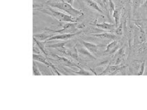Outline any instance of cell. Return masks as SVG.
I'll use <instances>...</instances> for the list:
<instances>
[{
  "instance_id": "1",
  "label": "cell",
  "mask_w": 147,
  "mask_h": 110,
  "mask_svg": "<svg viewBox=\"0 0 147 110\" xmlns=\"http://www.w3.org/2000/svg\"><path fill=\"white\" fill-rule=\"evenodd\" d=\"M48 4L51 7L58 8L61 11L66 12L68 15L74 17H81L84 15L83 12L74 8L72 5L66 2L64 0L59 2H48Z\"/></svg>"
},
{
  "instance_id": "2",
  "label": "cell",
  "mask_w": 147,
  "mask_h": 110,
  "mask_svg": "<svg viewBox=\"0 0 147 110\" xmlns=\"http://www.w3.org/2000/svg\"><path fill=\"white\" fill-rule=\"evenodd\" d=\"M40 11H42L46 14L52 16L55 19H57L59 22H66V23H76L78 21V19L74 17H72L68 14H65L61 12L55 11L51 8H48L47 9H40Z\"/></svg>"
},
{
  "instance_id": "3",
  "label": "cell",
  "mask_w": 147,
  "mask_h": 110,
  "mask_svg": "<svg viewBox=\"0 0 147 110\" xmlns=\"http://www.w3.org/2000/svg\"><path fill=\"white\" fill-rule=\"evenodd\" d=\"M124 67V66L118 65H109L102 73L100 74V75H115Z\"/></svg>"
},
{
  "instance_id": "4",
  "label": "cell",
  "mask_w": 147,
  "mask_h": 110,
  "mask_svg": "<svg viewBox=\"0 0 147 110\" xmlns=\"http://www.w3.org/2000/svg\"><path fill=\"white\" fill-rule=\"evenodd\" d=\"M32 59H33L34 61H40L41 63H44V65H46L47 66V67H52L53 69L55 72H56V74H58V75H60V74L59 73V72H58L57 69H56V67H55V66L53 65L52 63H51L50 62L47 61V59H46L43 56L39 55V54H34L32 55Z\"/></svg>"
},
{
  "instance_id": "5",
  "label": "cell",
  "mask_w": 147,
  "mask_h": 110,
  "mask_svg": "<svg viewBox=\"0 0 147 110\" xmlns=\"http://www.w3.org/2000/svg\"><path fill=\"white\" fill-rule=\"evenodd\" d=\"M77 33H67V34H60V35H54L50 38H49L46 41V42L50 41L53 40H61V41H68L71 39L72 37L76 36Z\"/></svg>"
},
{
  "instance_id": "6",
  "label": "cell",
  "mask_w": 147,
  "mask_h": 110,
  "mask_svg": "<svg viewBox=\"0 0 147 110\" xmlns=\"http://www.w3.org/2000/svg\"><path fill=\"white\" fill-rule=\"evenodd\" d=\"M119 47V42L117 41V40H113L111 43H110L109 45H107V48H106L104 52H105L106 54H109V55L113 54L114 52H115L117 50H118Z\"/></svg>"
},
{
  "instance_id": "7",
  "label": "cell",
  "mask_w": 147,
  "mask_h": 110,
  "mask_svg": "<svg viewBox=\"0 0 147 110\" xmlns=\"http://www.w3.org/2000/svg\"><path fill=\"white\" fill-rule=\"evenodd\" d=\"M77 48H78V52H79L80 55H82L84 57H85V58L88 59H91V60H95V59H96V58L94 57L93 54L90 53L85 47L83 48L82 46L77 45Z\"/></svg>"
},
{
  "instance_id": "8",
  "label": "cell",
  "mask_w": 147,
  "mask_h": 110,
  "mask_svg": "<svg viewBox=\"0 0 147 110\" xmlns=\"http://www.w3.org/2000/svg\"><path fill=\"white\" fill-rule=\"evenodd\" d=\"M55 58L57 60L59 61V63H61V64H63V65L67 66V67H78V65H77V64L75 63H73V61H70L69 59H68L67 58H65V57H59V56L58 55H55Z\"/></svg>"
},
{
  "instance_id": "9",
  "label": "cell",
  "mask_w": 147,
  "mask_h": 110,
  "mask_svg": "<svg viewBox=\"0 0 147 110\" xmlns=\"http://www.w3.org/2000/svg\"><path fill=\"white\" fill-rule=\"evenodd\" d=\"M84 46L86 48L87 50L89 51L90 53H92L94 55H96L97 53H98V51H97V48H98L99 45H96L95 43H89V42L87 41H83L82 42Z\"/></svg>"
},
{
  "instance_id": "10",
  "label": "cell",
  "mask_w": 147,
  "mask_h": 110,
  "mask_svg": "<svg viewBox=\"0 0 147 110\" xmlns=\"http://www.w3.org/2000/svg\"><path fill=\"white\" fill-rule=\"evenodd\" d=\"M97 28H100L101 29L107 30V31H110L112 32L115 30V24H112V23H106V22H104V23H97L95 24Z\"/></svg>"
},
{
  "instance_id": "11",
  "label": "cell",
  "mask_w": 147,
  "mask_h": 110,
  "mask_svg": "<svg viewBox=\"0 0 147 110\" xmlns=\"http://www.w3.org/2000/svg\"><path fill=\"white\" fill-rule=\"evenodd\" d=\"M85 1L86 2L87 6H88V7L97 11L98 13H101V14H103V11H102V8L100 7V5L97 4L96 1H95L94 0H85Z\"/></svg>"
},
{
  "instance_id": "12",
  "label": "cell",
  "mask_w": 147,
  "mask_h": 110,
  "mask_svg": "<svg viewBox=\"0 0 147 110\" xmlns=\"http://www.w3.org/2000/svg\"><path fill=\"white\" fill-rule=\"evenodd\" d=\"M93 37H97V38L102 39H107V40H115L116 39L115 35L110 33H101V34H95L93 35Z\"/></svg>"
},
{
  "instance_id": "13",
  "label": "cell",
  "mask_w": 147,
  "mask_h": 110,
  "mask_svg": "<svg viewBox=\"0 0 147 110\" xmlns=\"http://www.w3.org/2000/svg\"><path fill=\"white\" fill-rule=\"evenodd\" d=\"M55 34H49V33H40V34H35L33 35V37L37 39V40L40 41H46L48 39L50 38L52 36H53Z\"/></svg>"
},
{
  "instance_id": "14",
  "label": "cell",
  "mask_w": 147,
  "mask_h": 110,
  "mask_svg": "<svg viewBox=\"0 0 147 110\" xmlns=\"http://www.w3.org/2000/svg\"><path fill=\"white\" fill-rule=\"evenodd\" d=\"M33 40H34V42L37 44V46L39 47V48L40 49L41 51H42L43 53L45 54V55H47V52H46L45 50V48H44V43L43 41H40L37 40V39L35 38V37H33Z\"/></svg>"
},
{
  "instance_id": "15",
  "label": "cell",
  "mask_w": 147,
  "mask_h": 110,
  "mask_svg": "<svg viewBox=\"0 0 147 110\" xmlns=\"http://www.w3.org/2000/svg\"><path fill=\"white\" fill-rule=\"evenodd\" d=\"M113 17L114 19H115L116 26H118L119 21V10L115 9V11H114L113 13Z\"/></svg>"
},
{
  "instance_id": "16",
  "label": "cell",
  "mask_w": 147,
  "mask_h": 110,
  "mask_svg": "<svg viewBox=\"0 0 147 110\" xmlns=\"http://www.w3.org/2000/svg\"><path fill=\"white\" fill-rule=\"evenodd\" d=\"M95 1L100 5V7L105 8L106 10H107L108 8V1L107 0H94Z\"/></svg>"
},
{
  "instance_id": "17",
  "label": "cell",
  "mask_w": 147,
  "mask_h": 110,
  "mask_svg": "<svg viewBox=\"0 0 147 110\" xmlns=\"http://www.w3.org/2000/svg\"><path fill=\"white\" fill-rule=\"evenodd\" d=\"M32 70H33V75L34 76H42V74L41 73V72L39 70L38 67L36 65L35 62L33 61V65H32Z\"/></svg>"
},
{
  "instance_id": "18",
  "label": "cell",
  "mask_w": 147,
  "mask_h": 110,
  "mask_svg": "<svg viewBox=\"0 0 147 110\" xmlns=\"http://www.w3.org/2000/svg\"><path fill=\"white\" fill-rule=\"evenodd\" d=\"M108 6H109V10L110 13H113L114 11L115 10V6L112 0H108Z\"/></svg>"
},
{
  "instance_id": "19",
  "label": "cell",
  "mask_w": 147,
  "mask_h": 110,
  "mask_svg": "<svg viewBox=\"0 0 147 110\" xmlns=\"http://www.w3.org/2000/svg\"><path fill=\"white\" fill-rule=\"evenodd\" d=\"M78 68L80 69V71H79V72H76V74H81V75H91V74L89 73L88 72H87V71L84 70L83 68H82V67H80L79 65H78Z\"/></svg>"
},
{
  "instance_id": "20",
  "label": "cell",
  "mask_w": 147,
  "mask_h": 110,
  "mask_svg": "<svg viewBox=\"0 0 147 110\" xmlns=\"http://www.w3.org/2000/svg\"><path fill=\"white\" fill-rule=\"evenodd\" d=\"M115 33L117 35H122L123 34V26H122V23L121 22L119 26H117V28L115 30Z\"/></svg>"
},
{
  "instance_id": "21",
  "label": "cell",
  "mask_w": 147,
  "mask_h": 110,
  "mask_svg": "<svg viewBox=\"0 0 147 110\" xmlns=\"http://www.w3.org/2000/svg\"><path fill=\"white\" fill-rule=\"evenodd\" d=\"M144 70H145V61H144L142 63L141 66H140V69L139 70V72H138V76L143 75L144 72Z\"/></svg>"
},
{
  "instance_id": "22",
  "label": "cell",
  "mask_w": 147,
  "mask_h": 110,
  "mask_svg": "<svg viewBox=\"0 0 147 110\" xmlns=\"http://www.w3.org/2000/svg\"><path fill=\"white\" fill-rule=\"evenodd\" d=\"M141 4V0H133V5L134 8V11L140 6Z\"/></svg>"
},
{
  "instance_id": "23",
  "label": "cell",
  "mask_w": 147,
  "mask_h": 110,
  "mask_svg": "<svg viewBox=\"0 0 147 110\" xmlns=\"http://www.w3.org/2000/svg\"><path fill=\"white\" fill-rule=\"evenodd\" d=\"M64 1H65L66 2L68 3V4H70L71 5H72V6L73 5V2H74V0H64Z\"/></svg>"
},
{
  "instance_id": "24",
  "label": "cell",
  "mask_w": 147,
  "mask_h": 110,
  "mask_svg": "<svg viewBox=\"0 0 147 110\" xmlns=\"http://www.w3.org/2000/svg\"><path fill=\"white\" fill-rule=\"evenodd\" d=\"M146 4H147V0H146Z\"/></svg>"
}]
</instances>
